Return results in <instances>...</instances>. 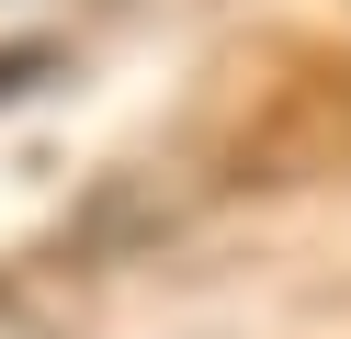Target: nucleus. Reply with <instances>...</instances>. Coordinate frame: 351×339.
I'll return each mask as SVG.
<instances>
[{
  "label": "nucleus",
  "mask_w": 351,
  "mask_h": 339,
  "mask_svg": "<svg viewBox=\"0 0 351 339\" xmlns=\"http://www.w3.org/2000/svg\"><path fill=\"white\" fill-rule=\"evenodd\" d=\"M0 339H57V328H46L34 305H23V294H0Z\"/></svg>",
  "instance_id": "obj_2"
},
{
  "label": "nucleus",
  "mask_w": 351,
  "mask_h": 339,
  "mask_svg": "<svg viewBox=\"0 0 351 339\" xmlns=\"http://www.w3.org/2000/svg\"><path fill=\"white\" fill-rule=\"evenodd\" d=\"M46 68H57V57H23V45H0V90H34Z\"/></svg>",
  "instance_id": "obj_1"
}]
</instances>
